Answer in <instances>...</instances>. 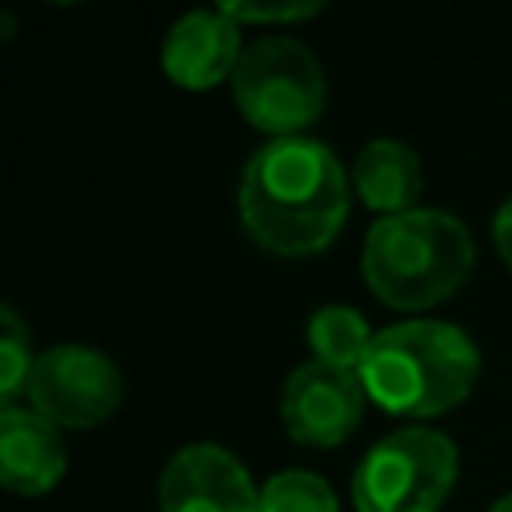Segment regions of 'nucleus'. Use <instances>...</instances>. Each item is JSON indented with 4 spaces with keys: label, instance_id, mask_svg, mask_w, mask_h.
<instances>
[{
    "label": "nucleus",
    "instance_id": "obj_13",
    "mask_svg": "<svg viewBox=\"0 0 512 512\" xmlns=\"http://www.w3.org/2000/svg\"><path fill=\"white\" fill-rule=\"evenodd\" d=\"M260 512H336V492L308 468H284L264 480Z\"/></svg>",
    "mask_w": 512,
    "mask_h": 512
},
{
    "label": "nucleus",
    "instance_id": "obj_3",
    "mask_svg": "<svg viewBox=\"0 0 512 512\" xmlns=\"http://www.w3.org/2000/svg\"><path fill=\"white\" fill-rule=\"evenodd\" d=\"M472 232L460 216L412 208L380 216L360 252V268L376 300L392 308H428L452 296L472 272Z\"/></svg>",
    "mask_w": 512,
    "mask_h": 512
},
{
    "label": "nucleus",
    "instance_id": "obj_5",
    "mask_svg": "<svg viewBox=\"0 0 512 512\" xmlns=\"http://www.w3.org/2000/svg\"><path fill=\"white\" fill-rule=\"evenodd\" d=\"M232 96L248 124L280 136H300L324 108V72L292 36H260L244 48L232 72Z\"/></svg>",
    "mask_w": 512,
    "mask_h": 512
},
{
    "label": "nucleus",
    "instance_id": "obj_11",
    "mask_svg": "<svg viewBox=\"0 0 512 512\" xmlns=\"http://www.w3.org/2000/svg\"><path fill=\"white\" fill-rule=\"evenodd\" d=\"M424 172H420V156L400 144V140H372L360 148L356 164H352V188L356 196L384 212V216H400L416 208Z\"/></svg>",
    "mask_w": 512,
    "mask_h": 512
},
{
    "label": "nucleus",
    "instance_id": "obj_10",
    "mask_svg": "<svg viewBox=\"0 0 512 512\" xmlns=\"http://www.w3.org/2000/svg\"><path fill=\"white\" fill-rule=\"evenodd\" d=\"M68 468L64 444L56 436V424H48L36 408L8 404L0 416V476L4 488L20 496L48 492Z\"/></svg>",
    "mask_w": 512,
    "mask_h": 512
},
{
    "label": "nucleus",
    "instance_id": "obj_1",
    "mask_svg": "<svg viewBox=\"0 0 512 512\" xmlns=\"http://www.w3.org/2000/svg\"><path fill=\"white\" fill-rule=\"evenodd\" d=\"M348 216V176L336 152L312 136H280L256 148L240 176V220L276 256H308L336 240Z\"/></svg>",
    "mask_w": 512,
    "mask_h": 512
},
{
    "label": "nucleus",
    "instance_id": "obj_17",
    "mask_svg": "<svg viewBox=\"0 0 512 512\" xmlns=\"http://www.w3.org/2000/svg\"><path fill=\"white\" fill-rule=\"evenodd\" d=\"M488 512H512V496H500V500H496Z\"/></svg>",
    "mask_w": 512,
    "mask_h": 512
},
{
    "label": "nucleus",
    "instance_id": "obj_15",
    "mask_svg": "<svg viewBox=\"0 0 512 512\" xmlns=\"http://www.w3.org/2000/svg\"><path fill=\"white\" fill-rule=\"evenodd\" d=\"M220 12H228L236 24H292L304 16H316L320 4L316 0H280V4H240V0H220Z\"/></svg>",
    "mask_w": 512,
    "mask_h": 512
},
{
    "label": "nucleus",
    "instance_id": "obj_6",
    "mask_svg": "<svg viewBox=\"0 0 512 512\" xmlns=\"http://www.w3.org/2000/svg\"><path fill=\"white\" fill-rule=\"evenodd\" d=\"M28 400L56 428H92L120 408L124 376L104 352L88 344H56L36 356Z\"/></svg>",
    "mask_w": 512,
    "mask_h": 512
},
{
    "label": "nucleus",
    "instance_id": "obj_2",
    "mask_svg": "<svg viewBox=\"0 0 512 512\" xmlns=\"http://www.w3.org/2000/svg\"><path fill=\"white\" fill-rule=\"evenodd\" d=\"M480 372V352L448 320H404L372 336L360 380L368 400L392 416H436L456 408Z\"/></svg>",
    "mask_w": 512,
    "mask_h": 512
},
{
    "label": "nucleus",
    "instance_id": "obj_14",
    "mask_svg": "<svg viewBox=\"0 0 512 512\" xmlns=\"http://www.w3.org/2000/svg\"><path fill=\"white\" fill-rule=\"evenodd\" d=\"M32 344L12 308H0V400L12 404L20 392H28L32 376Z\"/></svg>",
    "mask_w": 512,
    "mask_h": 512
},
{
    "label": "nucleus",
    "instance_id": "obj_7",
    "mask_svg": "<svg viewBox=\"0 0 512 512\" xmlns=\"http://www.w3.org/2000/svg\"><path fill=\"white\" fill-rule=\"evenodd\" d=\"M364 380L360 372H344L320 360L300 364L280 392V420L292 440L332 448L352 436L364 416Z\"/></svg>",
    "mask_w": 512,
    "mask_h": 512
},
{
    "label": "nucleus",
    "instance_id": "obj_16",
    "mask_svg": "<svg viewBox=\"0 0 512 512\" xmlns=\"http://www.w3.org/2000/svg\"><path fill=\"white\" fill-rule=\"evenodd\" d=\"M492 240H496V252L504 256V264L512 268V196L500 204V212L492 220Z\"/></svg>",
    "mask_w": 512,
    "mask_h": 512
},
{
    "label": "nucleus",
    "instance_id": "obj_4",
    "mask_svg": "<svg viewBox=\"0 0 512 512\" xmlns=\"http://www.w3.org/2000/svg\"><path fill=\"white\" fill-rule=\"evenodd\" d=\"M456 484V444L432 428L376 440L352 472L356 512H436Z\"/></svg>",
    "mask_w": 512,
    "mask_h": 512
},
{
    "label": "nucleus",
    "instance_id": "obj_12",
    "mask_svg": "<svg viewBox=\"0 0 512 512\" xmlns=\"http://www.w3.org/2000/svg\"><path fill=\"white\" fill-rule=\"evenodd\" d=\"M372 336L376 332H368V320L356 308H344V304H328V308L312 312V320H308L312 360L344 368V372H360V360H364Z\"/></svg>",
    "mask_w": 512,
    "mask_h": 512
},
{
    "label": "nucleus",
    "instance_id": "obj_8",
    "mask_svg": "<svg viewBox=\"0 0 512 512\" xmlns=\"http://www.w3.org/2000/svg\"><path fill=\"white\" fill-rule=\"evenodd\" d=\"M160 512H260V492L228 448L188 444L160 476Z\"/></svg>",
    "mask_w": 512,
    "mask_h": 512
},
{
    "label": "nucleus",
    "instance_id": "obj_9",
    "mask_svg": "<svg viewBox=\"0 0 512 512\" xmlns=\"http://www.w3.org/2000/svg\"><path fill=\"white\" fill-rule=\"evenodd\" d=\"M240 56V24L220 8L180 16L160 44V64L180 88L220 84L228 72H236Z\"/></svg>",
    "mask_w": 512,
    "mask_h": 512
}]
</instances>
